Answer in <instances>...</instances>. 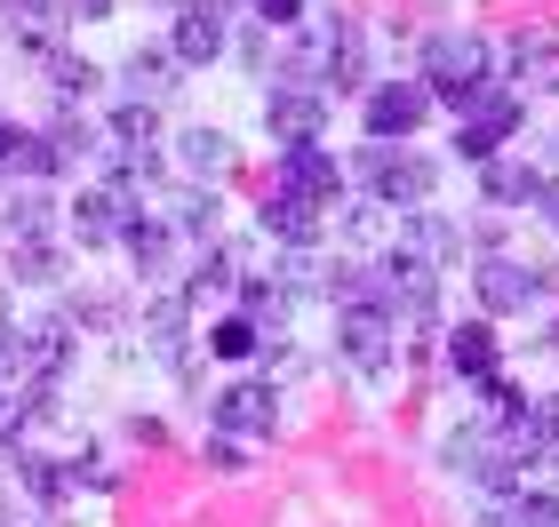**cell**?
<instances>
[{
    "mask_svg": "<svg viewBox=\"0 0 559 527\" xmlns=\"http://www.w3.org/2000/svg\"><path fill=\"white\" fill-rule=\"evenodd\" d=\"M105 9H112V0H72V16H88V24L105 16Z\"/></svg>",
    "mask_w": 559,
    "mask_h": 527,
    "instance_id": "42",
    "label": "cell"
},
{
    "mask_svg": "<svg viewBox=\"0 0 559 527\" xmlns=\"http://www.w3.org/2000/svg\"><path fill=\"white\" fill-rule=\"evenodd\" d=\"M472 288H479V304H488V312H527L544 296V272H527L512 256H488V264H472Z\"/></svg>",
    "mask_w": 559,
    "mask_h": 527,
    "instance_id": "8",
    "label": "cell"
},
{
    "mask_svg": "<svg viewBox=\"0 0 559 527\" xmlns=\"http://www.w3.org/2000/svg\"><path fill=\"white\" fill-rule=\"evenodd\" d=\"M512 81L559 88V40H551V33H520V40H512Z\"/></svg>",
    "mask_w": 559,
    "mask_h": 527,
    "instance_id": "18",
    "label": "cell"
},
{
    "mask_svg": "<svg viewBox=\"0 0 559 527\" xmlns=\"http://www.w3.org/2000/svg\"><path fill=\"white\" fill-rule=\"evenodd\" d=\"M64 368H72V328H64V320H40V328H24V375H33L40 392H57Z\"/></svg>",
    "mask_w": 559,
    "mask_h": 527,
    "instance_id": "15",
    "label": "cell"
},
{
    "mask_svg": "<svg viewBox=\"0 0 559 527\" xmlns=\"http://www.w3.org/2000/svg\"><path fill=\"white\" fill-rule=\"evenodd\" d=\"M527 416H536V432H544V447L559 440V392H544V399H527Z\"/></svg>",
    "mask_w": 559,
    "mask_h": 527,
    "instance_id": "36",
    "label": "cell"
},
{
    "mask_svg": "<svg viewBox=\"0 0 559 527\" xmlns=\"http://www.w3.org/2000/svg\"><path fill=\"white\" fill-rule=\"evenodd\" d=\"M376 304L392 312V328H408V336H424L431 328V304H440V272L431 264H416L408 248H400V256L376 272Z\"/></svg>",
    "mask_w": 559,
    "mask_h": 527,
    "instance_id": "3",
    "label": "cell"
},
{
    "mask_svg": "<svg viewBox=\"0 0 559 527\" xmlns=\"http://www.w3.org/2000/svg\"><path fill=\"white\" fill-rule=\"evenodd\" d=\"M257 16L272 24V33H288V24L304 16V0H257Z\"/></svg>",
    "mask_w": 559,
    "mask_h": 527,
    "instance_id": "37",
    "label": "cell"
},
{
    "mask_svg": "<svg viewBox=\"0 0 559 527\" xmlns=\"http://www.w3.org/2000/svg\"><path fill=\"white\" fill-rule=\"evenodd\" d=\"M424 112H431V88L424 81H384L368 96V136L376 144H400V136L424 129Z\"/></svg>",
    "mask_w": 559,
    "mask_h": 527,
    "instance_id": "5",
    "label": "cell"
},
{
    "mask_svg": "<svg viewBox=\"0 0 559 527\" xmlns=\"http://www.w3.org/2000/svg\"><path fill=\"white\" fill-rule=\"evenodd\" d=\"M120 240H129V256H136L144 272H168V256H176V248H168V224H160V216H136Z\"/></svg>",
    "mask_w": 559,
    "mask_h": 527,
    "instance_id": "27",
    "label": "cell"
},
{
    "mask_svg": "<svg viewBox=\"0 0 559 527\" xmlns=\"http://www.w3.org/2000/svg\"><path fill=\"white\" fill-rule=\"evenodd\" d=\"M0 224H9V240H48V192H9L0 200Z\"/></svg>",
    "mask_w": 559,
    "mask_h": 527,
    "instance_id": "23",
    "label": "cell"
},
{
    "mask_svg": "<svg viewBox=\"0 0 559 527\" xmlns=\"http://www.w3.org/2000/svg\"><path fill=\"white\" fill-rule=\"evenodd\" d=\"M479 184H488L496 208H512V200H536L544 176H536V168H520V160H488V168H479Z\"/></svg>",
    "mask_w": 559,
    "mask_h": 527,
    "instance_id": "24",
    "label": "cell"
},
{
    "mask_svg": "<svg viewBox=\"0 0 559 527\" xmlns=\"http://www.w3.org/2000/svg\"><path fill=\"white\" fill-rule=\"evenodd\" d=\"M264 232H272V240H288V248H312V240L328 232V216H320V200H304V192H280V184H272V200H264Z\"/></svg>",
    "mask_w": 559,
    "mask_h": 527,
    "instance_id": "14",
    "label": "cell"
},
{
    "mask_svg": "<svg viewBox=\"0 0 559 527\" xmlns=\"http://www.w3.org/2000/svg\"><path fill=\"white\" fill-rule=\"evenodd\" d=\"M16 480L40 495V504H64V488H72V471H57V456H24L16 447Z\"/></svg>",
    "mask_w": 559,
    "mask_h": 527,
    "instance_id": "28",
    "label": "cell"
},
{
    "mask_svg": "<svg viewBox=\"0 0 559 527\" xmlns=\"http://www.w3.org/2000/svg\"><path fill=\"white\" fill-rule=\"evenodd\" d=\"M472 527H520V519H512V512H479Z\"/></svg>",
    "mask_w": 559,
    "mask_h": 527,
    "instance_id": "43",
    "label": "cell"
},
{
    "mask_svg": "<svg viewBox=\"0 0 559 527\" xmlns=\"http://www.w3.org/2000/svg\"><path fill=\"white\" fill-rule=\"evenodd\" d=\"M224 360H248V351H257V320H216V336H209Z\"/></svg>",
    "mask_w": 559,
    "mask_h": 527,
    "instance_id": "34",
    "label": "cell"
},
{
    "mask_svg": "<svg viewBox=\"0 0 559 527\" xmlns=\"http://www.w3.org/2000/svg\"><path fill=\"white\" fill-rule=\"evenodd\" d=\"M479 399H488V416L503 423V416H520L527 408V392L512 384V375H479Z\"/></svg>",
    "mask_w": 559,
    "mask_h": 527,
    "instance_id": "32",
    "label": "cell"
},
{
    "mask_svg": "<svg viewBox=\"0 0 559 527\" xmlns=\"http://www.w3.org/2000/svg\"><path fill=\"white\" fill-rule=\"evenodd\" d=\"M536 208H544V216L559 224V176H544V184H536Z\"/></svg>",
    "mask_w": 559,
    "mask_h": 527,
    "instance_id": "41",
    "label": "cell"
},
{
    "mask_svg": "<svg viewBox=\"0 0 559 527\" xmlns=\"http://www.w3.org/2000/svg\"><path fill=\"white\" fill-rule=\"evenodd\" d=\"M40 72H48V88H57V96H88V81H96L72 48H40Z\"/></svg>",
    "mask_w": 559,
    "mask_h": 527,
    "instance_id": "30",
    "label": "cell"
},
{
    "mask_svg": "<svg viewBox=\"0 0 559 527\" xmlns=\"http://www.w3.org/2000/svg\"><path fill=\"white\" fill-rule=\"evenodd\" d=\"M368 280H376V272H368ZM392 336H400V328H392V312L376 304V288L336 304V351H344L360 375H384V368H392Z\"/></svg>",
    "mask_w": 559,
    "mask_h": 527,
    "instance_id": "2",
    "label": "cell"
},
{
    "mask_svg": "<svg viewBox=\"0 0 559 527\" xmlns=\"http://www.w3.org/2000/svg\"><path fill=\"white\" fill-rule=\"evenodd\" d=\"M16 375H24V336L0 320V384H16Z\"/></svg>",
    "mask_w": 559,
    "mask_h": 527,
    "instance_id": "35",
    "label": "cell"
},
{
    "mask_svg": "<svg viewBox=\"0 0 559 527\" xmlns=\"http://www.w3.org/2000/svg\"><path fill=\"white\" fill-rule=\"evenodd\" d=\"M9 16H57V0H0Z\"/></svg>",
    "mask_w": 559,
    "mask_h": 527,
    "instance_id": "40",
    "label": "cell"
},
{
    "mask_svg": "<svg viewBox=\"0 0 559 527\" xmlns=\"http://www.w3.org/2000/svg\"><path fill=\"white\" fill-rule=\"evenodd\" d=\"M176 153H185V168L209 184V176L233 168V136H224V129H192V136H176Z\"/></svg>",
    "mask_w": 559,
    "mask_h": 527,
    "instance_id": "20",
    "label": "cell"
},
{
    "mask_svg": "<svg viewBox=\"0 0 559 527\" xmlns=\"http://www.w3.org/2000/svg\"><path fill=\"white\" fill-rule=\"evenodd\" d=\"M248 320H257V328L264 320H288V288L280 280H248Z\"/></svg>",
    "mask_w": 559,
    "mask_h": 527,
    "instance_id": "33",
    "label": "cell"
},
{
    "mask_svg": "<svg viewBox=\"0 0 559 527\" xmlns=\"http://www.w3.org/2000/svg\"><path fill=\"white\" fill-rule=\"evenodd\" d=\"M512 519L520 527H559V464H527L520 471V488H512Z\"/></svg>",
    "mask_w": 559,
    "mask_h": 527,
    "instance_id": "16",
    "label": "cell"
},
{
    "mask_svg": "<svg viewBox=\"0 0 559 527\" xmlns=\"http://www.w3.org/2000/svg\"><path fill=\"white\" fill-rule=\"evenodd\" d=\"M176 88V48H136L129 57V105H160Z\"/></svg>",
    "mask_w": 559,
    "mask_h": 527,
    "instance_id": "17",
    "label": "cell"
},
{
    "mask_svg": "<svg viewBox=\"0 0 559 527\" xmlns=\"http://www.w3.org/2000/svg\"><path fill=\"white\" fill-rule=\"evenodd\" d=\"M16 280H33V288L64 280V256H57V240H16Z\"/></svg>",
    "mask_w": 559,
    "mask_h": 527,
    "instance_id": "29",
    "label": "cell"
},
{
    "mask_svg": "<svg viewBox=\"0 0 559 527\" xmlns=\"http://www.w3.org/2000/svg\"><path fill=\"white\" fill-rule=\"evenodd\" d=\"M136 216H144V208H136V200L120 192V184H88L81 200H72V232H81L88 248H105V240H120V232H129Z\"/></svg>",
    "mask_w": 559,
    "mask_h": 527,
    "instance_id": "7",
    "label": "cell"
},
{
    "mask_svg": "<svg viewBox=\"0 0 559 527\" xmlns=\"http://www.w3.org/2000/svg\"><path fill=\"white\" fill-rule=\"evenodd\" d=\"M0 136H9V120H0Z\"/></svg>",
    "mask_w": 559,
    "mask_h": 527,
    "instance_id": "44",
    "label": "cell"
},
{
    "mask_svg": "<svg viewBox=\"0 0 559 527\" xmlns=\"http://www.w3.org/2000/svg\"><path fill=\"white\" fill-rule=\"evenodd\" d=\"M168 48H176V64H216L224 57V0H185Z\"/></svg>",
    "mask_w": 559,
    "mask_h": 527,
    "instance_id": "10",
    "label": "cell"
},
{
    "mask_svg": "<svg viewBox=\"0 0 559 527\" xmlns=\"http://www.w3.org/2000/svg\"><path fill=\"white\" fill-rule=\"evenodd\" d=\"M360 176L376 184L384 208H408V216L431 200V184H440V168H431L424 153H400V144H368V153H360Z\"/></svg>",
    "mask_w": 559,
    "mask_h": 527,
    "instance_id": "4",
    "label": "cell"
},
{
    "mask_svg": "<svg viewBox=\"0 0 559 527\" xmlns=\"http://www.w3.org/2000/svg\"><path fill=\"white\" fill-rule=\"evenodd\" d=\"M455 248H464V240H455V224H440L431 208H416V216H408V256H416V264H448Z\"/></svg>",
    "mask_w": 559,
    "mask_h": 527,
    "instance_id": "22",
    "label": "cell"
},
{
    "mask_svg": "<svg viewBox=\"0 0 559 527\" xmlns=\"http://www.w3.org/2000/svg\"><path fill=\"white\" fill-rule=\"evenodd\" d=\"M105 144H129V153H160V120H152V105H120Z\"/></svg>",
    "mask_w": 559,
    "mask_h": 527,
    "instance_id": "25",
    "label": "cell"
},
{
    "mask_svg": "<svg viewBox=\"0 0 559 527\" xmlns=\"http://www.w3.org/2000/svg\"><path fill=\"white\" fill-rule=\"evenodd\" d=\"M512 129H520V96H503V88H496L479 112H464V129H455V153L488 168V160H496V144L512 136Z\"/></svg>",
    "mask_w": 559,
    "mask_h": 527,
    "instance_id": "9",
    "label": "cell"
},
{
    "mask_svg": "<svg viewBox=\"0 0 559 527\" xmlns=\"http://www.w3.org/2000/svg\"><path fill=\"white\" fill-rule=\"evenodd\" d=\"M264 129L280 136V153H288V144H320L328 96H320V88H272V96H264Z\"/></svg>",
    "mask_w": 559,
    "mask_h": 527,
    "instance_id": "6",
    "label": "cell"
},
{
    "mask_svg": "<svg viewBox=\"0 0 559 527\" xmlns=\"http://www.w3.org/2000/svg\"><path fill=\"white\" fill-rule=\"evenodd\" d=\"M168 232H192V240H209V232H216V200L200 192V184H185V192L168 200Z\"/></svg>",
    "mask_w": 559,
    "mask_h": 527,
    "instance_id": "26",
    "label": "cell"
},
{
    "mask_svg": "<svg viewBox=\"0 0 559 527\" xmlns=\"http://www.w3.org/2000/svg\"><path fill=\"white\" fill-rule=\"evenodd\" d=\"M233 280H240L233 248H224V240H209V256H200V272H192V288H185V296H224Z\"/></svg>",
    "mask_w": 559,
    "mask_h": 527,
    "instance_id": "31",
    "label": "cell"
},
{
    "mask_svg": "<svg viewBox=\"0 0 559 527\" xmlns=\"http://www.w3.org/2000/svg\"><path fill=\"white\" fill-rule=\"evenodd\" d=\"M185 320H192V296L185 288H160V296H152V312H144V336L160 351H176V344H185Z\"/></svg>",
    "mask_w": 559,
    "mask_h": 527,
    "instance_id": "19",
    "label": "cell"
},
{
    "mask_svg": "<svg viewBox=\"0 0 559 527\" xmlns=\"http://www.w3.org/2000/svg\"><path fill=\"white\" fill-rule=\"evenodd\" d=\"M209 464H216V471H240V447H233V440H216V432H209Z\"/></svg>",
    "mask_w": 559,
    "mask_h": 527,
    "instance_id": "39",
    "label": "cell"
},
{
    "mask_svg": "<svg viewBox=\"0 0 559 527\" xmlns=\"http://www.w3.org/2000/svg\"><path fill=\"white\" fill-rule=\"evenodd\" d=\"M280 192H304V200H336L344 192V168L320 153V144H288V153H280Z\"/></svg>",
    "mask_w": 559,
    "mask_h": 527,
    "instance_id": "11",
    "label": "cell"
},
{
    "mask_svg": "<svg viewBox=\"0 0 559 527\" xmlns=\"http://www.w3.org/2000/svg\"><path fill=\"white\" fill-rule=\"evenodd\" d=\"M216 432H240V440H264V432H280L272 392H264V384H224V392H216Z\"/></svg>",
    "mask_w": 559,
    "mask_h": 527,
    "instance_id": "12",
    "label": "cell"
},
{
    "mask_svg": "<svg viewBox=\"0 0 559 527\" xmlns=\"http://www.w3.org/2000/svg\"><path fill=\"white\" fill-rule=\"evenodd\" d=\"M0 432H24V399L9 384H0Z\"/></svg>",
    "mask_w": 559,
    "mask_h": 527,
    "instance_id": "38",
    "label": "cell"
},
{
    "mask_svg": "<svg viewBox=\"0 0 559 527\" xmlns=\"http://www.w3.org/2000/svg\"><path fill=\"white\" fill-rule=\"evenodd\" d=\"M496 48L479 40V33H431L424 40V88H431V105H455V112H479L496 96Z\"/></svg>",
    "mask_w": 559,
    "mask_h": 527,
    "instance_id": "1",
    "label": "cell"
},
{
    "mask_svg": "<svg viewBox=\"0 0 559 527\" xmlns=\"http://www.w3.org/2000/svg\"><path fill=\"white\" fill-rule=\"evenodd\" d=\"M448 360L464 375H496V328H488V320H464V328L448 336Z\"/></svg>",
    "mask_w": 559,
    "mask_h": 527,
    "instance_id": "21",
    "label": "cell"
},
{
    "mask_svg": "<svg viewBox=\"0 0 559 527\" xmlns=\"http://www.w3.org/2000/svg\"><path fill=\"white\" fill-rule=\"evenodd\" d=\"M360 72H368V40H360V24H352V16H328V24H320V81L360 88Z\"/></svg>",
    "mask_w": 559,
    "mask_h": 527,
    "instance_id": "13",
    "label": "cell"
}]
</instances>
